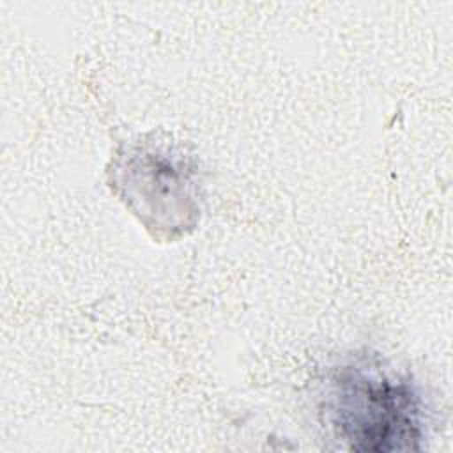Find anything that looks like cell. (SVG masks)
I'll return each instance as SVG.
<instances>
[{
    "mask_svg": "<svg viewBox=\"0 0 453 453\" xmlns=\"http://www.w3.org/2000/svg\"><path fill=\"white\" fill-rule=\"evenodd\" d=\"M327 411L354 451L419 448L421 407L414 388L379 368L343 366L333 380Z\"/></svg>",
    "mask_w": 453,
    "mask_h": 453,
    "instance_id": "obj_1",
    "label": "cell"
}]
</instances>
